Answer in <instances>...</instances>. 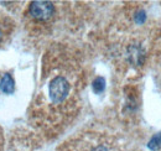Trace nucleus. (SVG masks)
<instances>
[{
  "label": "nucleus",
  "mask_w": 161,
  "mask_h": 151,
  "mask_svg": "<svg viewBox=\"0 0 161 151\" xmlns=\"http://www.w3.org/2000/svg\"><path fill=\"white\" fill-rule=\"evenodd\" d=\"M50 97L55 103H60L62 102L69 91V84L67 82L66 78L63 77H56L55 79H52V82L50 83Z\"/></svg>",
  "instance_id": "f257e3e1"
},
{
  "label": "nucleus",
  "mask_w": 161,
  "mask_h": 151,
  "mask_svg": "<svg viewBox=\"0 0 161 151\" xmlns=\"http://www.w3.org/2000/svg\"><path fill=\"white\" fill-rule=\"evenodd\" d=\"M53 5L50 1H34L30 5V14L37 20H47L53 14Z\"/></svg>",
  "instance_id": "f03ea898"
},
{
  "label": "nucleus",
  "mask_w": 161,
  "mask_h": 151,
  "mask_svg": "<svg viewBox=\"0 0 161 151\" xmlns=\"http://www.w3.org/2000/svg\"><path fill=\"white\" fill-rule=\"evenodd\" d=\"M14 88H15V83H14L13 77L9 75V73L4 75V77L1 78V82H0V89H1V92L6 93V94H11L14 92Z\"/></svg>",
  "instance_id": "7ed1b4c3"
},
{
  "label": "nucleus",
  "mask_w": 161,
  "mask_h": 151,
  "mask_svg": "<svg viewBox=\"0 0 161 151\" xmlns=\"http://www.w3.org/2000/svg\"><path fill=\"white\" fill-rule=\"evenodd\" d=\"M147 146H149L150 150H158V149H160L161 148V132L156 134L155 136H153V139L149 141Z\"/></svg>",
  "instance_id": "20e7f679"
},
{
  "label": "nucleus",
  "mask_w": 161,
  "mask_h": 151,
  "mask_svg": "<svg viewBox=\"0 0 161 151\" xmlns=\"http://www.w3.org/2000/svg\"><path fill=\"white\" fill-rule=\"evenodd\" d=\"M104 88H105V81H104V78H102V77L96 78L94 82H93V91L96 93H102L104 91Z\"/></svg>",
  "instance_id": "39448f33"
},
{
  "label": "nucleus",
  "mask_w": 161,
  "mask_h": 151,
  "mask_svg": "<svg viewBox=\"0 0 161 151\" xmlns=\"http://www.w3.org/2000/svg\"><path fill=\"white\" fill-rule=\"evenodd\" d=\"M146 19V15H145V13L144 11H139L136 15H135V21L138 22V24H142L144 21Z\"/></svg>",
  "instance_id": "423d86ee"
},
{
  "label": "nucleus",
  "mask_w": 161,
  "mask_h": 151,
  "mask_svg": "<svg viewBox=\"0 0 161 151\" xmlns=\"http://www.w3.org/2000/svg\"><path fill=\"white\" fill-rule=\"evenodd\" d=\"M92 151H109L105 146H97L96 149H93Z\"/></svg>",
  "instance_id": "0eeeda50"
},
{
  "label": "nucleus",
  "mask_w": 161,
  "mask_h": 151,
  "mask_svg": "<svg viewBox=\"0 0 161 151\" xmlns=\"http://www.w3.org/2000/svg\"><path fill=\"white\" fill-rule=\"evenodd\" d=\"M0 38H1V29H0Z\"/></svg>",
  "instance_id": "6e6552de"
}]
</instances>
